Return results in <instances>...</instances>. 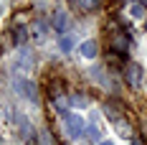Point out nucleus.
Wrapping results in <instances>:
<instances>
[{"label":"nucleus","instance_id":"3","mask_svg":"<svg viewBox=\"0 0 147 145\" xmlns=\"http://www.w3.org/2000/svg\"><path fill=\"white\" fill-rule=\"evenodd\" d=\"M51 26H53L56 33L66 36V31L71 28V15H69V10H66V8H56V10H53V20H51Z\"/></svg>","mask_w":147,"mask_h":145},{"label":"nucleus","instance_id":"23","mask_svg":"<svg viewBox=\"0 0 147 145\" xmlns=\"http://www.w3.org/2000/svg\"><path fill=\"white\" fill-rule=\"evenodd\" d=\"M132 3H134V0H132Z\"/></svg>","mask_w":147,"mask_h":145},{"label":"nucleus","instance_id":"22","mask_svg":"<svg viewBox=\"0 0 147 145\" xmlns=\"http://www.w3.org/2000/svg\"><path fill=\"white\" fill-rule=\"evenodd\" d=\"M145 5H147V0H145Z\"/></svg>","mask_w":147,"mask_h":145},{"label":"nucleus","instance_id":"17","mask_svg":"<svg viewBox=\"0 0 147 145\" xmlns=\"http://www.w3.org/2000/svg\"><path fill=\"white\" fill-rule=\"evenodd\" d=\"M104 115L109 117L112 122H117V120H119V112H114V110H112V104H104Z\"/></svg>","mask_w":147,"mask_h":145},{"label":"nucleus","instance_id":"6","mask_svg":"<svg viewBox=\"0 0 147 145\" xmlns=\"http://www.w3.org/2000/svg\"><path fill=\"white\" fill-rule=\"evenodd\" d=\"M112 48L117 51L119 56H124V54H127V48H129V36H127L124 31H119L117 36L112 38Z\"/></svg>","mask_w":147,"mask_h":145},{"label":"nucleus","instance_id":"13","mask_svg":"<svg viewBox=\"0 0 147 145\" xmlns=\"http://www.w3.org/2000/svg\"><path fill=\"white\" fill-rule=\"evenodd\" d=\"M79 5H81L84 10H89V13H91V10H96V8L102 5V0H79Z\"/></svg>","mask_w":147,"mask_h":145},{"label":"nucleus","instance_id":"21","mask_svg":"<svg viewBox=\"0 0 147 145\" xmlns=\"http://www.w3.org/2000/svg\"><path fill=\"white\" fill-rule=\"evenodd\" d=\"M145 31H147V18H145Z\"/></svg>","mask_w":147,"mask_h":145},{"label":"nucleus","instance_id":"19","mask_svg":"<svg viewBox=\"0 0 147 145\" xmlns=\"http://www.w3.org/2000/svg\"><path fill=\"white\" fill-rule=\"evenodd\" d=\"M132 145H142V143H140V140H132Z\"/></svg>","mask_w":147,"mask_h":145},{"label":"nucleus","instance_id":"8","mask_svg":"<svg viewBox=\"0 0 147 145\" xmlns=\"http://www.w3.org/2000/svg\"><path fill=\"white\" fill-rule=\"evenodd\" d=\"M46 33H48V28H46V23H41V20H36V23L30 26V38H33V41H43Z\"/></svg>","mask_w":147,"mask_h":145},{"label":"nucleus","instance_id":"18","mask_svg":"<svg viewBox=\"0 0 147 145\" xmlns=\"http://www.w3.org/2000/svg\"><path fill=\"white\" fill-rule=\"evenodd\" d=\"M99 145H114V143H112V140H102Z\"/></svg>","mask_w":147,"mask_h":145},{"label":"nucleus","instance_id":"12","mask_svg":"<svg viewBox=\"0 0 147 145\" xmlns=\"http://www.w3.org/2000/svg\"><path fill=\"white\" fill-rule=\"evenodd\" d=\"M129 15H132L134 20H140V18H147L145 10H142V5L140 3H132V8H129Z\"/></svg>","mask_w":147,"mask_h":145},{"label":"nucleus","instance_id":"16","mask_svg":"<svg viewBox=\"0 0 147 145\" xmlns=\"http://www.w3.org/2000/svg\"><path fill=\"white\" fill-rule=\"evenodd\" d=\"M38 143H41V145H53L51 132H48V130H41V132H38Z\"/></svg>","mask_w":147,"mask_h":145},{"label":"nucleus","instance_id":"14","mask_svg":"<svg viewBox=\"0 0 147 145\" xmlns=\"http://www.w3.org/2000/svg\"><path fill=\"white\" fill-rule=\"evenodd\" d=\"M114 125H117L119 135H124V138H129V122H127V120H122V117H119V120L114 122Z\"/></svg>","mask_w":147,"mask_h":145},{"label":"nucleus","instance_id":"9","mask_svg":"<svg viewBox=\"0 0 147 145\" xmlns=\"http://www.w3.org/2000/svg\"><path fill=\"white\" fill-rule=\"evenodd\" d=\"M28 36H30V33L23 28V26H15V28H13V38H15V44H18V46L26 44V41H28Z\"/></svg>","mask_w":147,"mask_h":145},{"label":"nucleus","instance_id":"5","mask_svg":"<svg viewBox=\"0 0 147 145\" xmlns=\"http://www.w3.org/2000/svg\"><path fill=\"white\" fill-rule=\"evenodd\" d=\"M13 64H15V69L28 71V69H33V54L28 48H18V54L13 56Z\"/></svg>","mask_w":147,"mask_h":145},{"label":"nucleus","instance_id":"1","mask_svg":"<svg viewBox=\"0 0 147 145\" xmlns=\"http://www.w3.org/2000/svg\"><path fill=\"white\" fill-rule=\"evenodd\" d=\"M13 89H15V94H20L23 99H28V102H38V94H36V84L33 82H28L26 76H13Z\"/></svg>","mask_w":147,"mask_h":145},{"label":"nucleus","instance_id":"15","mask_svg":"<svg viewBox=\"0 0 147 145\" xmlns=\"http://www.w3.org/2000/svg\"><path fill=\"white\" fill-rule=\"evenodd\" d=\"M69 102H71L74 107H86V97H84V94H71Z\"/></svg>","mask_w":147,"mask_h":145},{"label":"nucleus","instance_id":"2","mask_svg":"<svg viewBox=\"0 0 147 145\" xmlns=\"http://www.w3.org/2000/svg\"><path fill=\"white\" fill-rule=\"evenodd\" d=\"M63 122H66V132H69V138L74 140H79L81 135H86V122H84V117L81 115H69L63 117Z\"/></svg>","mask_w":147,"mask_h":145},{"label":"nucleus","instance_id":"11","mask_svg":"<svg viewBox=\"0 0 147 145\" xmlns=\"http://www.w3.org/2000/svg\"><path fill=\"white\" fill-rule=\"evenodd\" d=\"M86 138L91 140V143H102V140H99V138H102V135H99V127H96L94 122H91V125H86Z\"/></svg>","mask_w":147,"mask_h":145},{"label":"nucleus","instance_id":"4","mask_svg":"<svg viewBox=\"0 0 147 145\" xmlns=\"http://www.w3.org/2000/svg\"><path fill=\"white\" fill-rule=\"evenodd\" d=\"M142 76H145V71H142V66H140V64H129V66L124 69V79H127V84L134 87V89L142 84Z\"/></svg>","mask_w":147,"mask_h":145},{"label":"nucleus","instance_id":"7","mask_svg":"<svg viewBox=\"0 0 147 145\" xmlns=\"http://www.w3.org/2000/svg\"><path fill=\"white\" fill-rule=\"evenodd\" d=\"M96 54H99V44H96L94 38H89V41L81 44V56H84V59H94Z\"/></svg>","mask_w":147,"mask_h":145},{"label":"nucleus","instance_id":"10","mask_svg":"<svg viewBox=\"0 0 147 145\" xmlns=\"http://www.w3.org/2000/svg\"><path fill=\"white\" fill-rule=\"evenodd\" d=\"M74 46H76V38H74V36H61L59 38V48L61 51H71Z\"/></svg>","mask_w":147,"mask_h":145},{"label":"nucleus","instance_id":"20","mask_svg":"<svg viewBox=\"0 0 147 145\" xmlns=\"http://www.w3.org/2000/svg\"><path fill=\"white\" fill-rule=\"evenodd\" d=\"M0 18H3V5H0Z\"/></svg>","mask_w":147,"mask_h":145}]
</instances>
